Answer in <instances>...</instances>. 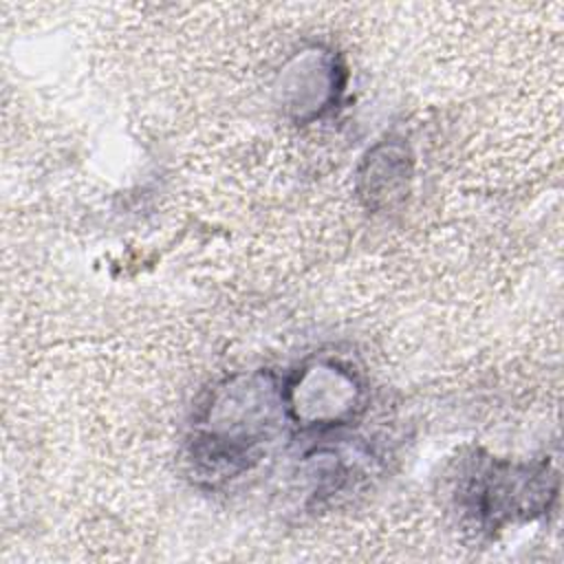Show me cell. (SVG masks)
<instances>
[{
  "label": "cell",
  "instance_id": "1",
  "mask_svg": "<svg viewBox=\"0 0 564 564\" xmlns=\"http://www.w3.org/2000/svg\"><path fill=\"white\" fill-rule=\"evenodd\" d=\"M284 423L282 381L264 370L236 375L216 386L200 408L192 425V460L200 476H238L262 456Z\"/></svg>",
  "mask_w": 564,
  "mask_h": 564
},
{
  "label": "cell",
  "instance_id": "2",
  "mask_svg": "<svg viewBox=\"0 0 564 564\" xmlns=\"http://www.w3.org/2000/svg\"><path fill=\"white\" fill-rule=\"evenodd\" d=\"M557 494V476L549 463H511L487 458L467 476L460 500L480 529L494 531L516 520H533L549 511Z\"/></svg>",
  "mask_w": 564,
  "mask_h": 564
},
{
  "label": "cell",
  "instance_id": "3",
  "mask_svg": "<svg viewBox=\"0 0 564 564\" xmlns=\"http://www.w3.org/2000/svg\"><path fill=\"white\" fill-rule=\"evenodd\" d=\"M357 375L333 359H313L282 379L289 425L302 432H330L350 425L364 410Z\"/></svg>",
  "mask_w": 564,
  "mask_h": 564
},
{
  "label": "cell",
  "instance_id": "4",
  "mask_svg": "<svg viewBox=\"0 0 564 564\" xmlns=\"http://www.w3.org/2000/svg\"><path fill=\"white\" fill-rule=\"evenodd\" d=\"M346 68L330 51L311 48L300 53L282 73L280 104L295 123L324 117L344 90Z\"/></svg>",
  "mask_w": 564,
  "mask_h": 564
},
{
  "label": "cell",
  "instance_id": "5",
  "mask_svg": "<svg viewBox=\"0 0 564 564\" xmlns=\"http://www.w3.org/2000/svg\"><path fill=\"white\" fill-rule=\"evenodd\" d=\"M410 156L401 143L375 145L359 170V194L368 200V207H390L408 189Z\"/></svg>",
  "mask_w": 564,
  "mask_h": 564
}]
</instances>
